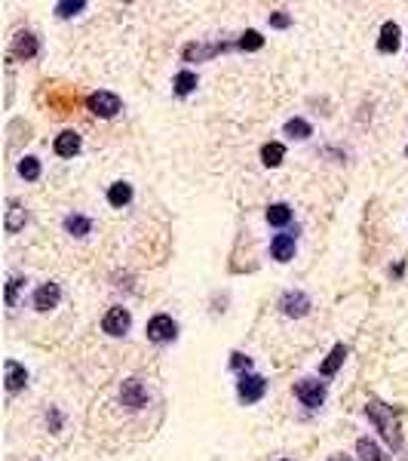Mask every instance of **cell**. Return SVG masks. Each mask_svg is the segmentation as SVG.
<instances>
[{"instance_id": "cell-1", "label": "cell", "mask_w": 408, "mask_h": 461, "mask_svg": "<svg viewBox=\"0 0 408 461\" xmlns=\"http://www.w3.org/2000/svg\"><path fill=\"white\" fill-rule=\"evenodd\" d=\"M365 418L372 421L375 427H378V434L387 440L393 449L402 446V430H399V421H396V409L387 403H381V400H368L365 403Z\"/></svg>"}, {"instance_id": "cell-2", "label": "cell", "mask_w": 408, "mask_h": 461, "mask_svg": "<svg viewBox=\"0 0 408 461\" xmlns=\"http://www.w3.org/2000/svg\"><path fill=\"white\" fill-rule=\"evenodd\" d=\"M86 108L96 117H117L120 114V108H123V102H120V96L117 92H107V89H98V92H92V96L86 98Z\"/></svg>"}, {"instance_id": "cell-3", "label": "cell", "mask_w": 408, "mask_h": 461, "mask_svg": "<svg viewBox=\"0 0 408 461\" xmlns=\"http://www.w3.org/2000/svg\"><path fill=\"white\" fill-rule=\"evenodd\" d=\"M267 394V379L258 372H243L240 381H236V397L243 400V403H258L261 397Z\"/></svg>"}, {"instance_id": "cell-4", "label": "cell", "mask_w": 408, "mask_h": 461, "mask_svg": "<svg viewBox=\"0 0 408 461\" xmlns=\"http://www.w3.org/2000/svg\"><path fill=\"white\" fill-rule=\"evenodd\" d=\"M295 397L301 400L307 409H319L326 403V384L317 381V379H301L295 384Z\"/></svg>"}, {"instance_id": "cell-5", "label": "cell", "mask_w": 408, "mask_h": 461, "mask_svg": "<svg viewBox=\"0 0 408 461\" xmlns=\"http://www.w3.org/2000/svg\"><path fill=\"white\" fill-rule=\"evenodd\" d=\"M120 403L126 406V409H144L148 406V388H144L138 379H126L120 384Z\"/></svg>"}, {"instance_id": "cell-6", "label": "cell", "mask_w": 408, "mask_h": 461, "mask_svg": "<svg viewBox=\"0 0 408 461\" xmlns=\"http://www.w3.org/2000/svg\"><path fill=\"white\" fill-rule=\"evenodd\" d=\"M310 298H307V292L301 289H289V292H282L280 295V311L286 314V317H304V314H310Z\"/></svg>"}, {"instance_id": "cell-7", "label": "cell", "mask_w": 408, "mask_h": 461, "mask_svg": "<svg viewBox=\"0 0 408 461\" xmlns=\"http://www.w3.org/2000/svg\"><path fill=\"white\" fill-rule=\"evenodd\" d=\"M129 326H133V314L126 311V307H111V311L102 317V329L107 335H114V338H120V335H126L129 332Z\"/></svg>"}, {"instance_id": "cell-8", "label": "cell", "mask_w": 408, "mask_h": 461, "mask_svg": "<svg viewBox=\"0 0 408 461\" xmlns=\"http://www.w3.org/2000/svg\"><path fill=\"white\" fill-rule=\"evenodd\" d=\"M179 335V326H175V320L169 317V314H157V317L148 320V338L157 344L163 342H172V338Z\"/></svg>"}, {"instance_id": "cell-9", "label": "cell", "mask_w": 408, "mask_h": 461, "mask_svg": "<svg viewBox=\"0 0 408 461\" xmlns=\"http://www.w3.org/2000/svg\"><path fill=\"white\" fill-rule=\"evenodd\" d=\"M61 302V289H59V283H40L34 292V307L37 311H52V307H59Z\"/></svg>"}, {"instance_id": "cell-10", "label": "cell", "mask_w": 408, "mask_h": 461, "mask_svg": "<svg viewBox=\"0 0 408 461\" xmlns=\"http://www.w3.org/2000/svg\"><path fill=\"white\" fill-rule=\"evenodd\" d=\"M37 52H40V43H37V37L31 34V31H19V34L13 37V56L15 59H34Z\"/></svg>"}, {"instance_id": "cell-11", "label": "cell", "mask_w": 408, "mask_h": 461, "mask_svg": "<svg viewBox=\"0 0 408 461\" xmlns=\"http://www.w3.org/2000/svg\"><path fill=\"white\" fill-rule=\"evenodd\" d=\"M225 50H227V43H188L181 56H184V61H206Z\"/></svg>"}, {"instance_id": "cell-12", "label": "cell", "mask_w": 408, "mask_h": 461, "mask_svg": "<svg viewBox=\"0 0 408 461\" xmlns=\"http://www.w3.org/2000/svg\"><path fill=\"white\" fill-rule=\"evenodd\" d=\"M399 43H402V31H399V25H396V22H384L381 37H378V50L390 56V52L399 50Z\"/></svg>"}, {"instance_id": "cell-13", "label": "cell", "mask_w": 408, "mask_h": 461, "mask_svg": "<svg viewBox=\"0 0 408 461\" xmlns=\"http://www.w3.org/2000/svg\"><path fill=\"white\" fill-rule=\"evenodd\" d=\"M80 136L74 133V129H65V133L56 136V142H52V151L59 154V157H74V154H80Z\"/></svg>"}, {"instance_id": "cell-14", "label": "cell", "mask_w": 408, "mask_h": 461, "mask_svg": "<svg viewBox=\"0 0 408 461\" xmlns=\"http://www.w3.org/2000/svg\"><path fill=\"white\" fill-rule=\"evenodd\" d=\"M3 372H6V390H10V394H15V390H22L28 384V369L22 363H15V360H6Z\"/></svg>"}, {"instance_id": "cell-15", "label": "cell", "mask_w": 408, "mask_h": 461, "mask_svg": "<svg viewBox=\"0 0 408 461\" xmlns=\"http://www.w3.org/2000/svg\"><path fill=\"white\" fill-rule=\"evenodd\" d=\"M25 221H28L25 206H22L19 200H6V221H3V228L10 230V234H15V230L25 228Z\"/></svg>"}, {"instance_id": "cell-16", "label": "cell", "mask_w": 408, "mask_h": 461, "mask_svg": "<svg viewBox=\"0 0 408 461\" xmlns=\"http://www.w3.org/2000/svg\"><path fill=\"white\" fill-rule=\"evenodd\" d=\"M271 256L276 261H292L295 258V234H276L271 240Z\"/></svg>"}, {"instance_id": "cell-17", "label": "cell", "mask_w": 408, "mask_h": 461, "mask_svg": "<svg viewBox=\"0 0 408 461\" xmlns=\"http://www.w3.org/2000/svg\"><path fill=\"white\" fill-rule=\"evenodd\" d=\"M129 200H133V184L129 182H114L111 188H107V203L117 206V210H123Z\"/></svg>"}, {"instance_id": "cell-18", "label": "cell", "mask_w": 408, "mask_h": 461, "mask_svg": "<svg viewBox=\"0 0 408 461\" xmlns=\"http://www.w3.org/2000/svg\"><path fill=\"white\" fill-rule=\"evenodd\" d=\"M356 455L359 461H387L384 458V452H381V446L372 440V437H359L356 440Z\"/></svg>"}, {"instance_id": "cell-19", "label": "cell", "mask_w": 408, "mask_h": 461, "mask_svg": "<svg viewBox=\"0 0 408 461\" xmlns=\"http://www.w3.org/2000/svg\"><path fill=\"white\" fill-rule=\"evenodd\" d=\"M344 360H347V348H344V344H335V348H332V353H328V357H326V360H322V363H319V372H322V375H326V379H328V375H335L338 369H341V363H344Z\"/></svg>"}, {"instance_id": "cell-20", "label": "cell", "mask_w": 408, "mask_h": 461, "mask_svg": "<svg viewBox=\"0 0 408 461\" xmlns=\"http://www.w3.org/2000/svg\"><path fill=\"white\" fill-rule=\"evenodd\" d=\"M282 160H286V145L282 142H267L264 148H261V163L264 166H280Z\"/></svg>"}, {"instance_id": "cell-21", "label": "cell", "mask_w": 408, "mask_h": 461, "mask_svg": "<svg viewBox=\"0 0 408 461\" xmlns=\"http://www.w3.org/2000/svg\"><path fill=\"white\" fill-rule=\"evenodd\" d=\"M65 230H68L71 237H86L89 230H92V221L86 219V215H80V212H71V215L65 219Z\"/></svg>"}, {"instance_id": "cell-22", "label": "cell", "mask_w": 408, "mask_h": 461, "mask_svg": "<svg viewBox=\"0 0 408 461\" xmlns=\"http://www.w3.org/2000/svg\"><path fill=\"white\" fill-rule=\"evenodd\" d=\"M267 221H271L273 228H286L289 221H292V206L289 203H273V206H267Z\"/></svg>"}, {"instance_id": "cell-23", "label": "cell", "mask_w": 408, "mask_h": 461, "mask_svg": "<svg viewBox=\"0 0 408 461\" xmlns=\"http://www.w3.org/2000/svg\"><path fill=\"white\" fill-rule=\"evenodd\" d=\"M172 87L179 96H190V92L197 89V74L194 71H179L175 74V80H172Z\"/></svg>"}, {"instance_id": "cell-24", "label": "cell", "mask_w": 408, "mask_h": 461, "mask_svg": "<svg viewBox=\"0 0 408 461\" xmlns=\"http://www.w3.org/2000/svg\"><path fill=\"white\" fill-rule=\"evenodd\" d=\"M286 136H292V138H310L313 136V126L307 120H301V117H292V120H286Z\"/></svg>"}, {"instance_id": "cell-25", "label": "cell", "mask_w": 408, "mask_h": 461, "mask_svg": "<svg viewBox=\"0 0 408 461\" xmlns=\"http://www.w3.org/2000/svg\"><path fill=\"white\" fill-rule=\"evenodd\" d=\"M19 175L25 182H37L40 179V160L37 157H22L19 160Z\"/></svg>"}, {"instance_id": "cell-26", "label": "cell", "mask_w": 408, "mask_h": 461, "mask_svg": "<svg viewBox=\"0 0 408 461\" xmlns=\"http://www.w3.org/2000/svg\"><path fill=\"white\" fill-rule=\"evenodd\" d=\"M236 46H240V50H245V52H255V50H261V46H264V37H261L258 31H245L240 41H236Z\"/></svg>"}, {"instance_id": "cell-27", "label": "cell", "mask_w": 408, "mask_h": 461, "mask_svg": "<svg viewBox=\"0 0 408 461\" xmlns=\"http://www.w3.org/2000/svg\"><path fill=\"white\" fill-rule=\"evenodd\" d=\"M83 10H86V0H65V3H56V13L61 19H71V15L83 13Z\"/></svg>"}, {"instance_id": "cell-28", "label": "cell", "mask_w": 408, "mask_h": 461, "mask_svg": "<svg viewBox=\"0 0 408 461\" xmlns=\"http://www.w3.org/2000/svg\"><path fill=\"white\" fill-rule=\"evenodd\" d=\"M25 286V280L22 277H10V283H6V305H15V295H19V289Z\"/></svg>"}, {"instance_id": "cell-29", "label": "cell", "mask_w": 408, "mask_h": 461, "mask_svg": "<svg viewBox=\"0 0 408 461\" xmlns=\"http://www.w3.org/2000/svg\"><path fill=\"white\" fill-rule=\"evenodd\" d=\"M289 25H292V15L286 10L271 13V28H289Z\"/></svg>"}, {"instance_id": "cell-30", "label": "cell", "mask_w": 408, "mask_h": 461, "mask_svg": "<svg viewBox=\"0 0 408 461\" xmlns=\"http://www.w3.org/2000/svg\"><path fill=\"white\" fill-rule=\"evenodd\" d=\"M230 366L234 369H245V372H249V366H252V360L245 357V353H240V351H234L230 353Z\"/></svg>"}, {"instance_id": "cell-31", "label": "cell", "mask_w": 408, "mask_h": 461, "mask_svg": "<svg viewBox=\"0 0 408 461\" xmlns=\"http://www.w3.org/2000/svg\"><path fill=\"white\" fill-rule=\"evenodd\" d=\"M405 157H408V148H405Z\"/></svg>"}, {"instance_id": "cell-32", "label": "cell", "mask_w": 408, "mask_h": 461, "mask_svg": "<svg viewBox=\"0 0 408 461\" xmlns=\"http://www.w3.org/2000/svg\"><path fill=\"white\" fill-rule=\"evenodd\" d=\"M282 461H289V458H282Z\"/></svg>"}]
</instances>
